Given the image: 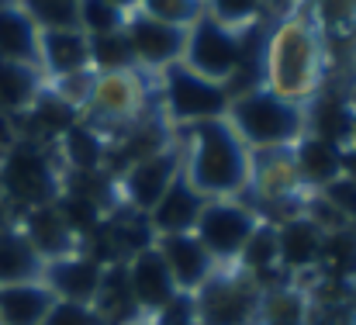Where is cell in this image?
Segmentation results:
<instances>
[{"label": "cell", "instance_id": "obj_18", "mask_svg": "<svg viewBox=\"0 0 356 325\" xmlns=\"http://www.w3.org/2000/svg\"><path fill=\"white\" fill-rule=\"evenodd\" d=\"M52 156H56V163H59L63 173H94V170H108V138L80 118L76 125H70V128L56 138Z\"/></svg>", "mask_w": 356, "mask_h": 325}, {"label": "cell", "instance_id": "obj_16", "mask_svg": "<svg viewBox=\"0 0 356 325\" xmlns=\"http://www.w3.org/2000/svg\"><path fill=\"white\" fill-rule=\"evenodd\" d=\"M353 121H356L353 104L336 87H322L305 104V132L322 138V142H329V145H336V149H346L353 142Z\"/></svg>", "mask_w": 356, "mask_h": 325}, {"label": "cell", "instance_id": "obj_33", "mask_svg": "<svg viewBox=\"0 0 356 325\" xmlns=\"http://www.w3.org/2000/svg\"><path fill=\"white\" fill-rule=\"evenodd\" d=\"M318 198L336 212V218L346 225V228H356V184L346 180V177H336L332 184H325L318 191Z\"/></svg>", "mask_w": 356, "mask_h": 325}, {"label": "cell", "instance_id": "obj_22", "mask_svg": "<svg viewBox=\"0 0 356 325\" xmlns=\"http://www.w3.org/2000/svg\"><path fill=\"white\" fill-rule=\"evenodd\" d=\"M42 256L31 249V242L24 239V232L17 228V221H3L0 225V287L10 284H31L42 280Z\"/></svg>", "mask_w": 356, "mask_h": 325}, {"label": "cell", "instance_id": "obj_38", "mask_svg": "<svg viewBox=\"0 0 356 325\" xmlns=\"http://www.w3.org/2000/svg\"><path fill=\"white\" fill-rule=\"evenodd\" d=\"M111 3H115V7H121L124 14H131V10H138V7H142V0H111Z\"/></svg>", "mask_w": 356, "mask_h": 325}, {"label": "cell", "instance_id": "obj_3", "mask_svg": "<svg viewBox=\"0 0 356 325\" xmlns=\"http://www.w3.org/2000/svg\"><path fill=\"white\" fill-rule=\"evenodd\" d=\"M63 194V170L52 156V149L17 138L10 149L0 152V201L10 208V218L52 205Z\"/></svg>", "mask_w": 356, "mask_h": 325}, {"label": "cell", "instance_id": "obj_4", "mask_svg": "<svg viewBox=\"0 0 356 325\" xmlns=\"http://www.w3.org/2000/svg\"><path fill=\"white\" fill-rule=\"evenodd\" d=\"M225 121L249 152L291 149L305 135V104H291L263 87L245 97H236L229 104Z\"/></svg>", "mask_w": 356, "mask_h": 325}, {"label": "cell", "instance_id": "obj_21", "mask_svg": "<svg viewBox=\"0 0 356 325\" xmlns=\"http://www.w3.org/2000/svg\"><path fill=\"white\" fill-rule=\"evenodd\" d=\"M291 159L298 170V180L308 194H318L325 184H332L336 177H343V149L315 138V135H301L291 145Z\"/></svg>", "mask_w": 356, "mask_h": 325}, {"label": "cell", "instance_id": "obj_8", "mask_svg": "<svg viewBox=\"0 0 356 325\" xmlns=\"http://www.w3.org/2000/svg\"><path fill=\"white\" fill-rule=\"evenodd\" d=\"M194 298L197 319L204 325H256L263 287L238 267H218Z\"/></svg>", "mask_w": 356, "mask_h": 325}, {"label": "cell", "instance_id": "obj_1", "mask_svg": "<svg viewBox=\"0 0 356 325\" xmlns=\"http://www.w3.org/2000/svg\"><path fill=\"white\" fill-rule=\"evenodd\" d=\"M263 87L291 104H308L325 87L322 24L312 14L308 0L273 17L270 35H266V84Z\"/></svg>", "mask_w": 356, "mask_h": 325}, {"label": "cell", "instance_id": "obj_9", "mask_svg": "<svg viewBox=\"0 0 356 325\" xmlns=\"http://www.w3.org/2000/svg\"><path fill=\"white\" fill-rule=\"evenodd\" d=\"M238 59H242V31L225 28L215 17H201L187 28V45H184V66L211 84H229V77L236 73Z\"/></svg>", "mask_w": 356, "mask_h": 325}, {"label": "cell", "instance_id": "obj_42", "mask_svg": "<svg viewBox=\"0 0 356 325\" xmlns=\"http://www.w3.org/2000/svg\"><path fill=\"white\" fill-rule=\"evenodd\" d=\"M3 3H10V0H0V7H3Z\"/></svg>", "mask_w": 356, "mask_h": 325}, {"label": "cell", "instance_id": "obj_12", "mask_svg": "<svg viewBox=\"0 0 356 325\" xmlns=\"http://www.w3.org/2000/svg\"><path fill=\"white\" fill-rule=\"evenodd\" d=\"M322 246H325V232L305 215L284 218L277 221V253H280V270L294 287H308L318 277L322 267Z\"/></svg>", "mask_w": 356, "mask_h": 325}, {"label": "cell", "instance_id": "obj_15", "mask_svg": "<svg viewBox=\"0 0 356 325\" xmlns=\"http://www.w3.org/2000/svg\"><path fill=\"white\" fill-rule=\"evenodd\" d=\"M124 274H128V287H131V298L138 305V312L145 319H152L173 294H177V284L156 249V242L142 253H135L131 260H124Z\"/></svg>", "mask_w": 356, "mask_h": 325}, {"label": "cell", "instance_id": "obj_5", "mask_svg": "<svg viewBox=\"0 0 356 325\" xmlns=\"http://www.w3.org/2000/svg\"><path fill=\"white\" fill-rule=\"evenodd\" d=\"M159 111L156 104V77L142 70H124V73H97L90 104L80 114L90 128H97L108 142L135 125L138 118Z\"/></svg>", "mask_w": 356, "mask_h": 325}, {"label": "cell", "instance_id": "obj_30", "mask_svg": "<svg viewBox=\"0 0 356 325\" xmlns=\"http://www.w3.org/2000/svg\"><path fill=\"white\" fill-rule=\"evenodd\" d=\"M204 14L222 21L225 28H249L263 17H273L266 0H204Z\"/></svg>", "mask_w": 356, "mask_h": 325}, {"label": "cell", "instance_id": "obj_32", "mask_svg": "<svg viewBox=\"0 0 356 325\" xmlns=\"http://www.w3.org/2000/svg\"><path fill=\"white\" fill-rule=\"evenodd\" d=\"M138 10L156 17V21H163V24L191 28L194 21L204 17V0H142Z\"/></svg>", "mask_w": 356, "mask_h": 325}, {"label": "cell", "instance_id": "obj_43", "mask_svg": "<svg viewBox=\"0 0 356 325\" xmlns=\"http://www.w3.org/2000/svg\"><path fill=\"white\" fill-rule=\"evenodd\" d=\"M194 325H204V322H194Z\"/></svg>", "mask_w": 356, "mask_h": 325}, {"label": "cell", "instance_id": "obj_17", "mask_svg": "<svg viewBox=\"0 0 356 325\" xmlns=\"http://www.w3.org/2000/svg\"><path fill=\"white\" fill-rule=\"evenodd\" d=\"M14 221H17V228L24 232V239L31 242V249L42 256V263L63 260V256H70V253L80 249V239L70 232V225L56 212V205L28 208V212L14 215Z\"/></svg>", "mask_w": 356, "mask_h": 325}, {"label": "cell", "instance_id": "obj_27", "mask_svg": "<svg viewBox=\"0 0 356 325\" xmlns=\"http://www.w3.org/2000/svg\"><path fill=\"white\" fill-rule=\"evenodd\" d=\"M90 42V70L94 73H124V70H138L131 45L124 38V31H111V35H94Z\"/></svg>", "mask_w": 356, "mask_h": 325}, {"label": "cell", "instance_id": "obj_39", "mask_svg": "<svg viewBox=\"0 0 356 325\" xmlns=\"http://www.w3.org/2000/svg\"><path fill=\"white\" fill-rule=\"evenodd\" d=\"M343 94H346V101H350V104H353V111H356V77L346 84V87H343Z\"/></svg>", "mask_w": 356, "mask_h": 325}, {"label": "cell", "instance_id": "obj_2", "mask_svg": "<svg viewBox=\"0 0 356 325\" xmlns=\"http://www.w3.org/2000/svg\"><path fill=\"white\" fill-rule=\"evenodd\" d=\"M180 145H184V180L204 201L245 198L252 152L242 145V138L225 118L180 128Z\"/></svg>", "mask_w": 356, "mask_h": 325}, {"label": "cell", "instance_id": "obj_40", "mask_svg": "<svg viewBox=\"0 0 356 325\" xmlns=\"http://www.w3.org/2000/svg\"><path fill=\"white\" fill-rule=\"evenodd\" d=\"M131 325H152V322L149 319H138V322H131Z\"/></svg>", "mask_w": 356, "mask_h": 325}, {"label": "cell", "instance_id": "obj_37", "mask_svg": "<svg viewBox=\"0 0 356 325\" xmlns=\"http://www.w3.org/2000/svg\"><path fill=\"white\" fill-rule=\"evenodd\" d=\"M305 0H266V7H270V14L273 17H280V14H287V10H294V7H301Z\"/></svg>", "mask_w": 356, "mask_h": 325}, {"label": "cell", "instance_id": "obj_19", "mask_svg": "<svg viewBox=\"0 0 356 325\" xmlns=\"http://www.w3.org/2000/svg\"><path fill=\"white\" fill-rule=\"evenodd\" d=\"M208 201L184 180V173L170 184V191L159 198V205L149 212V228H152V235L159 239V235H180V232H194V225H197V218H201V208H204Z\"/></svg>", "mask_w": 356, "mask_h": 325}, {"label": "cell", "instance_id": "obj_7", "mask_svg": "<svg viewBox=\"0 0 356 325\" xmlns=\"http://www.w3.org/2000/svg\"><path fill=\"white\" fill-rule=\"evenodd\" d=\"M259 221L263 218L256 215V208L245 198L208 201L201 208L197 225H194V239L208 249L215 267H236L238 253L245 249V242H249V235L256 232Z\"/></svg>", "mask_w": 356, "mask_h": 325}, {"label": "cell", "instance_id": "obj_13", "mask_svg": "<svg viewBox=\"0 0 356 325\" xmlns=\"http://www.w3.org/2000/svg\"><path fill=\"white\" fill-rule=\"evenodd\" d=\"M101 277H104V267L94 256H87L83 249H76L63 260H52L42 270V284L52 291V298L73 301V305H94Z\"/></svg>", "mask_w": 356, "mask_h": 325}, {"label": "cell", "instance_id": "obj_36", "mask_svg": "<svg viewBox=\"0 0 356 325\" xmlns=\"http://www.w3.org/2000/svg\"><path fill=\"white\" fill-rule=\"evenodd\" d=\"M343 177L356 184V145H346V149H343Z\"/></svg>", "mask_w": 356, "mask_h": 325}, {"label": "cell", "instance_id": "obj_29", "mask_svg": "<svg viewBox=\"0 0 356 325\" xmlns=\"http://www.w3.org/2000/svg\"><path fill=\"white\" fill-rule=\"evenodd\" d=\"M124 21H128V14L121 7H115L111 0H76V28L87 38L121 31Z\"/></svg>", "mask_w": 356, "mask_h": 325}, {"label": "cell", "instance_id": "obj_20", "mask_svg": "<svg viewBox=\"0 0 356 325\" xmlns=\"http://www.w3.org/2000/svg\"><path fill=\"white\" fill-rule=\"evenodd\" d=\"M38 63H42L45 80L90 70V42H87V35L80 28L42 31V38H38Z\"/></svg>", "mask_w": 356, "mask_h": 325}, {"label": "cell", "instance_id": "obj_26", "mask_svg": "<svg viewBox=\"0 0 356 325\" xmlns=\"http://www.w3.org/2000/svg\"><path fill=\"white\" fill-rule=\"evenodd\" d=\"M52 301L56 298L42 280L0 287V325H42Z\"/></svg>", "mask_w": 356, "mask_h": 325}, {"label": "cell", "instance_id": "obj_34", "mask_svg": "<svg viewBox=\"0 0 356 325\" xmlns=\"http://www.w3.org/2000/svg\"><path fill=\"white\" fill-rule=\"evenodd\" d=\"M149 322L152 325H194V322H201V319H197V298L187 294V291H177Z\"/></svg>", "mask_w": 356, "mask_h": 325}, {"label": "cell", "instance_id": "obj_6", "mask_svg": "<svg viewBox=\"0 0 356 325\" xmlns=\"http://www.w3.org/2000/svg\"><path fill=\"white\" fill-rule=\"evenodd\" d=\"M156 104L170 125L187 128L197 121L225 118L232 97L222 84H211V80L191 73L184 63H173L170 70H163L156 77Z\"/></svg>", "mask_w": 356, "mask_h": 325}, {"label": "cell", "instance_id": "obj_10", "mask_svg": "<svg viewBox=\"0 0 356 325\" xmlns=\"http://www.w3.org/2000/svg\"><path fill=\"white\" fill-rule=\"evenodd\" d=\"M180 173H184V145H180V135H177L173 145H166L163 152L128 166L124 173L115 177L118 208L135 212V215H149Z\"/></svg>", "mask_w": 356, "mask_h": 325}, {"label": "cell", "instance_id": "obj_35", "mask_svg": "<svg viewBox=\"0 0 356 325\" xmlns=\"http://www.w3.org/2000/svg\"><path fill=\"white\" fill-rule=\"evenodd\" d=\"M42 325H101L90 305H73V301H52L49 315Z\"/></svg>", "mask_w": 356, "mask_h": 325}, {"label": "cell", "instance_id": "obj_23", "mask_svg": "<svg viewBox=\"0 0 356 325\" xmlns=\"http://www.w3.org/2000/svg\"><path fill=\"white\" fill-rule=\"evenodd\" d=\"M38 38H42V28L14 0L0 7V59L42 70V63H38Z\"/></svg>", "mask_w": 356, "mask_h": 325}, {"label": "cell", "instance_id": "obj_25", "mask_svg": "<svg viewBox=\"0 0 356 325\" xmlns=\"http://www.w3.org/2000/svg\"><path fill=\"white\" fill-rule=\"evenodd\" d=\"M45 73L38 66H24V63H7L0 59V114L21 118L31 108L42 90H45Z\"/></svg>", "mask_w": 356, "mask_h": 325}, {"label": "cell", "instance_id": "obj_11", "mask_svg": "<svg viewBox=\"0 0 356 325\" xmlns=\"http://www.w3.org/2000/svg\"><path fill=\"white\" fill-rule=\"evenodd\" d=\"M124 38L131 45L135 66L149 77H159L163 70H170L173 63L184 59V45H187V28L177 24H163L142 10H131L124 21Z\"/></svg>", "mask_w": 356, "mask_h": 325}, {"label": "cell", "instance_id": "obj_31", "mask_svg": "<svg viewBox=\"0 0 356 325\" xmlns=\"http://www.w3.org/2000/svg\"><path fill=\"white\" fill-rule=\"evenodd\" d=\"M42 31L76 28V0H14Z\"/></svg>", "mask_w": 356, "mask_h": 325}, {"label": "cell", "instance_id": "obj_28", "mask_svg": "<svg viewBox=\"0 0 356 325\" xmlns=\"http://www.w3.org/2000/svg\"><path fill=\"white\" fill-rule=\"evenodd\" d=\"M52 205H56V212L63 215V221L70 225V232L80 239V246H83V239H87L90 232H97L101 221L108 218V212H104L101 205H94V201H87V198H80V194H73V191H63Z\"/></svg>", "mask_w": 356, "mask_h": 325}, {"label": "cell", "instance_id": "obj_24", "mask_svg": "<svg viewBox=\"0 0 356 325\" xmlns=\"http://www.w3.org/2000/svg\"><path fill=\"white\" fill-rule=\"evenodd\" d=\"M94 315L101 325H131L138 319H145L131 298V287H128V274H124V263H111L104 267V277H101V287H97V298H94Z\"/></svg>", "mask_w": 356, "mask_h": 325}, {"label": "cell", "instance_id": "obj_14", "mask_svg": "<svg viewBox=\"0 0 356 325\" xmlns=\"http://www.w3.org/2000/svg\"><path fill=\"white\" fill-rule=\"evenodd\" d=\"M156 249L177 284V291H187V294H197L211 274L218 270L215 260L208 256V249L194 239V232H180V235H159L156 239Z\"/></svg>", "mask_w": 356, "mask_h": 325}, {"label": "cell", "instance_id": "obj_41", "mask_svg": "<svg viewBox=\"0 0 356 325\" xmlns=\"http://www.w3.org/2000/svg\"><path fill=\"white\" fill-rule=\"evenodd\" d=\"M350 145H356V121H353V142H350Z\"/></svg>", "mask_w": 356, "mask_h": 325}]
</instances>
